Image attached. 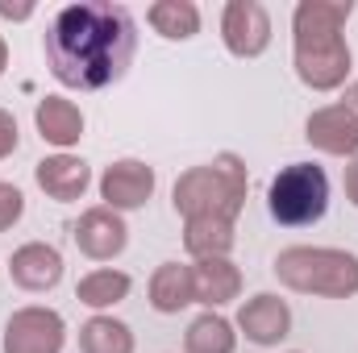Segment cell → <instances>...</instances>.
<instances>
[{
	"mask_svg": "<svg viewBox=\"0 0 358 353\" xmlns=\"http://www.w3.org/2000/svg\"><path fill=\"white\" fill-rule=\"evenodd\" d=\"M138 29L125 4H67L46 29V59L55 80L71 88H108L125 75Z\"/></svg>",
	"mask_w": 358,
	"mask_h": 353,
	"instance_id": "6da1fadb",
	"label": "cell"
},
{
	"mask_svg": "<svg viewBox=\"0 0 358 353\" xmlns=\"http://www.w3.org/2000/svg\"><path fill=\"white\" fill-rule=\"evenodd\" d=\"M271 216L279 225H313L325 216L329 204V179L313 163H292L287 171L271 179Z\"/></svg>",
	"mask_w": 358,
	"mask_h": 353,
	"instance_id": "7a4b0ae2",
	"label": "cell"
},
{
	"mask_svg": "<svg viewBox=\"0 0 358 353\" xmlns=\"http://www.w3.org/2000/svg\"><path fill=\"white\" fill-rule=\"evenodd\" d=\"M279 278L300 287V291H321V295H350L358 291V258L338 250H287L279 254Z\"/></svg>",
	"mask_w": 358,
	"mask_h": 353,
	"instance_id": "3957f363",
	"label": "cell"
},
{
	"mask_svg": "<svg viewBox=\"0 0 358 353\" xmlns=\"http://www.w3.org/2000/svg\"><path fill=\"white\" fill-rule=\"evenodd\" d=\"M242 171L234 158H225L221 167H204L192 171L176 183V208L192 212V216H234L242 204Z\"/></svg>",
	"mask_w": 358,
	"mask_h": 353,
	"instance_id": "277c9868",
	"label": "cell"
},
{
	"mask_svg": "<svg viewBox=\"0 0 358 353\" xmlns=\"http://www.w3.org/2000/svg\"><path fill=\"white\" fill-rule=\"evenodd\" d=\"M296 59H300V75L313 88H334L346 75V67H350V50L338 42L334 29H325V33H317V29L313 33H300Z\"/></svg>",
	"mask_w": 358,
	"mask_h": 353,
	"instance_id": "5b68a950",
	"label": "cell"
},
{
	"mask_svg": "<svg viewBox=\"0 0 358 353\" xmlns=\"http://www.w3.org/2000/svg\"><path fill=\"white\" fill-rule=\"evenodd\" d=\"M63 345V320L42 308H25L4 329V353H59Z\"/></svg>",
	"mask_w": 358,
	"mask_h": 353,
	"instance_id": "8992f818",
	"label": "cell"
},
{
	"mask_svg": "<svg viewBox=\"0 0 358 353\" xmlns=\"http://www.w3.org/2000/svg\"><path fill=\"white\" fill-rule=\"evenodd\" d=\"M76 241H80V250L92 254V258H113V254H121V246H125V225H121L113 212L96 208V212H88V216L76 225Z\"/></svg>",
	"mask_w": 358,
	"mask_h": 353,
	"instance_id": "52a82bcc",
	"label": "cell"
},
{
	"mask_svg": "<svg viewBox=\"0 0 358 353\" xmlns=\"http://www.w3.org/2000/svg\"><path fill=\"white\" fill-rule=\"evenodd\" d=\"M104 200L113 204V208H138L146 195H150V187H155V175H150V167H142V163H117V167H108V175H104Z\"/></svg>",
	"mask_w": 358,
	"mask_h": 353,
	"instance_id": "ba28073f",
	"label": "cell"
},
{
	"mask_svg": "<svg viewBox=\"0 0 358 353\" xmlns=\"http://www.w3.org/2000/svg\"><path fill=\"white\" fill-rule=\"evenodd\" d=\"M287 324H292V316L275 295H259L242 308V329L255 345H275L279 337H287Z\"/></svg>",
	"mask_w": 358,
	"mask_h": 353,
	"instance_id": "9c48e42d",
	"label": "cell"
},
{
	"mask_svg": "<svg viewBox=\"0 0 358 353\" xmlns=\"http://www.w3.org/2000/svg\"><path fill=\"white\" fill-rule=\"evenodd\" d=\"M308 142H317L329 154H350L358 150V121L346 108H325L308 121Z\"/></svg>",
	"mask_w": 358,
	"mask_h": 353,
	"instance_id": "30bf717a",
	"label": "cell"
},
{
	"mask_svg": "<svg viewBox=\"0 0 358 353\" xmlns=\"http://www.w3.org/2000/svg\"><path fill=\"white\" fill-rule=\"evenodd\" d=\"M59 274H63V258H59L50 246H25V250L13 254V278H17L21 287H29V291L55 287Z\"/></svg>",
	"mask_w": 358,
	"mask_h": 353,
	"instance_id": "8fae6325",
	"label": "cell"
},
{
	"mask_svg": "<svg viewBox=\"0 0 358 353\" xmlns=\"http://www.w3.org/2000/svg\"><path fill=\"white\" fill-rule=\"evenodd\" d=\"M225 42L238 54H259L267 46V17L259 4H234L225 17Z\"/></svg>",
	"mask_w": 358,
	"mask_h": 353,
	"instance_id": "7c38bea8",
	"label": "cell"
},
{
	"mask_svg": "<svg viewBox=\"0 0 358 353\" xmlns=\"http://www.w3.org/2000/svg\"><path fill=\"white\" fill-rule=\"evenodd\" d=\"M38 183L55 200H76L88 187V167L80 158H46L38 163Z\"/></svg>",
	"mask_w": 358,
	"mask_h": 353,
	"instance_id": "4fadbf2b",
	"label": "cell"
},
{
	"mask_svg": "<svg viewBox=\"0 0 358 353\" xmlns=\"http://www.w3.org/2000/svg\"><path fill=\"white\" fill-rule=\"evenodd\" d=\"M38 129H42L46 142H55V146H71V142L80 137V129H84V117H80L67 100L46 96V100L38 104Z\"/></svg>",
	"mask_w": 358,
	"mask_h": 353,
	"instance_id": "5bb4252c",
	"label": "cell"
},
{
	"mask_svg": "<svg viewBox=\"0 0 358 353\" xmlns=\"http://www.w3.org/2000/svg\"><path fill=\"white\" fill-rule=\"evenodd\" d=\"M192 299H196L192 270L167 262L159 274H155V283H150V303H155L159 312H179V308H183V303H192Z\"/></svg>",
	"mask_w": 358,
	"mask_h": 353,
	"instance_id": "9a60e30c",
	"label": "cell"
},
{
	"mask_svg": "<svg viewBox=\"0 0 358 353\" xmlns=\"http://www.w3.org/2000/svg\"><path fill=\"white\" fill-rule=\"evenodd\" d=\"M192 283H196V299H204V303H225L238 295V270L221 258H208L204 266H196Z\"/></svg>",
	"mask_w": 358,
	"mask_h": 353,
	"instance_id": "2e32d148",
	"label": "cell"
},
{
	"mask_svg": "<svg viewBox=\"0 0 358 353\" xmlns=\"http://www.w3.org/2000/svg\"><path fill=\"white\" fill-rule=\"evenodd\" d=\"M229 246H234L229 220H221V216H192V225H187V250L192 254H200L208 262L213 254H225Z\"/></svg>",
	"mask_w": 358,
	"mask_h": 353,
	"instance_id": "e0dca14e",
	"label": "cell"
},
{
	"mask_svg": "<svg viewBox=\"0 0 358 353\" xmlns=\"http://www.w3.org/2000/svg\"><path fill=\"white\" fill-rule=\"evenodd\" d=\"M80 350L84 353H134V341H129V329L121 320L96 316V320L84 324V333H80Z\"/></svg>",
	"mask_w": 358,
	"mask_h": 353,
	"instance_id": "ac0fdd59",
	"label": "cell"
},
{
	"mask_svg": "<svg viewBox=\"0 0 358 353\" xmlns=\"http://www.w3.org/2000/svg\"><path fill=\"white\" fill-rule=\"evenodd\" d=\"M187 353H234V333L221 316H200L187 329Z\"/></svg>",
	"mask_w": 358,
	"mask_h": 353,
	"instance_id": "d6986e66",
	"label": "cell"
},
{
	"mask_svg": "<svg viewBox=\"0 0 358 353\" xmlns=\"http://www.w3.org/2000/svg\"><path fill=\"white\" fill-rule=\"evenodd\" d=\"M129 295V274L121 270H96L80 283V299L92 303V308H104V303H117Z\"/></svg>",
	"mask_w": 358,
	"mask_h": 353,
	"instance_id": "ffe728a7",
	"label": "cell"
},
{
	"mask_svg": "<svg viewBox=\"0 0 358 353\" xmlns=\"http://www.w3.org/2000/svg\"><path fill=\"white\" fill-rule=\"evenodd\" d=\"M150 21L167 33V38H192L196 33V8L192 4H159L155 13H150Z\"/></svg>",
	"mask_w": 358,
	"mask_h": 353,
	"instance_id": "44dd1931",
	"label": "cell"
},
{
	"mask_svg": "<svg viewBox=\"0 0 358 353\" xmlns=\"http://www.w3.org/2000/svg\"><path fill=\"white\" fill-rule=\"evenodd\" d=\"M21 208H25V195H21L13 183H0V233L21 216Z\"/></svg>",
	"mask_w": 358,
	"mask_h": 353,
	"instance_id": "7402d4cb",
	"label": "cell"
},
{
	"mask_svg": "<svg viewBox=\"0 0 358 353\" xmlns=\"http://www.w3.org/2000/svg\"><path fill=\"white\" fill-rule=\"evenodd\" d=\"M13 146H17V121H13L8 112H0V158H4Z\"/></svg>",
	"mask_w": 358,
	"mask_h": 353,
	"instance_id": "603a6c76",
	"label": "cell"
},
{
	"mask_svg": "<svg viewBox=\"0 0 358 353\" xmlns=\"http://www.w3.org/2000/svg\"><path fill=\"white\" fill-rule=\"evenodd\" d=\"M346 191H350V200H355V208H358V163L346 171Z\"/></svg>",
	"mask_w": 358,
	"mask_h": 353,
	"instance_id": "cb8c5ba5",
	"label": "cell"
},
{
	"mask_svg": "<svg viewBox=\"0 0 358 353\" xmlns=\"http://www.w3.org/2000/svg\"><path fill=\"white\" fill-rule=\"evenodd\" d=\"M342 108H346V112H350V117H358V88L350 91V96H346V104H342Z\"/></svg>",
	"mask_w": 358,
	"mask_h": 353,
	"instance_id": "d4e9b609",
	"label": "cell"
},
{
	"mask_svg": "<svg viewBox=\"0 0 358 353\" xmlns=\"http://www.w3.org/2000/svg\"><path fill=\"white\" fill-rule=\"evenodd\" d=\"M0 67H4V46H0Z\"/></svg>",
	"mask_w": 358,
	"mask_h": 353,
	"instance_id": "484cf974",
	"label": "cell"
}]
</instances>
